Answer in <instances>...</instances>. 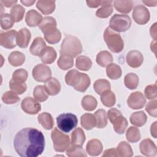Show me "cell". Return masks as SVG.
Wrapping results in <instances>:
<instances>
[{
  "instance_id": "7c38bea8",
  "label": "cell",
  "mask_w": 157,
  "mask_h": 157,
  "mask_svg": "<svg viewBox=\"0 0 157 157\" xmlns=\"http://www.w3.org/2000/svg\"><path fill=\"white\" fill-rule=\"evenodd\" d=\"M17 32L15 30H10L6 32H1L0 34V44L1 46L6 48H13L16 47V39Z\"/></svg>"
},
{
  "instance_id": "9a60e30c",
  "label": "cell",
  "mask_w": 157,
  "mask_h": 157,
  "mask_svg": "<svg viewBox=\"0 0 157 157\" xmlns=\"http://www.w3.org/2000/svg\"><path fill=\"white\" fill-rule=\"evenodd\" d=\"M144 61L142 53L138 50H131L126 55V63L131 67L137 68L140 67Z\"/></svg>"
},
{
  "instance_id": "8fae6325",
  "label": "cell",
  "mask_w": 157,
  "mask_h": 157,
  "mask_svg": "<svg viewBox=\"0 0 157 157\" xmlns=\"http://www.w3.org/2000/svg\"><path fill=\"white\" fill-rule=\"evenodd\" d=\"M21 109L26 113L37 114L41 110V105L36 99L31 97H26L23 99L21 103Z\"/></svg>"
},
{
  "instance_id": "603a6c76",
  "label": "cell",
  "mask_w": 157,
  "mask_h": 157,
  "mask_svg": "<svg viewBox=\"0 0 157 157\" xmlns=\"http://www.w3.org/2000/svg\"><path fill=\"white\" fill-rule=\"evenodd\" d=\"M37 8L44 15H48L54 12L55 9V1H38L36 4Z\"/></svg>"
},
{
  "instance_id": "7a4b0ae2",
  "label": "cell",
  "mask_w": 157,
  "mask_h": 157,
  "mask_svg": "<svg viewBox=\"0 0 157 157\" xmlns=\"http://www.w3.org/2000/svg\"><path fill=\"white\" fill-rule=\"evenodd\" d=\"M65 82L67 85L73 86L75 90L80 92L85 91L91 83L90 77L87 74L80 72L76 69L67 72L65 76Z\"/></svg>"
},
{
  "instance_id": "d590c367",
  "label": "cell",
  "mask_w": 157,
  "mask_h": 157,
  "mask_svg": "<svg viewBox=\"0 0 157 157\" xmlns=\"http://www.w3.org/2000/svg\"><path fill=\"white\" fill-rule=\"evenodd\" d=\"M106 74L109 78L112 80L118 79L122 74L121 67L114 63H111L107 66Z\"/></svg>"
},
{
  "instance_id": "cb8c5ba5",
  "label": "cell",
  "mask_w": 157,
  "mask_h": 157,
  "mask_svg": "<svg viewBox=\"0 0 157 157\" xmlns=\"http://www.w3.org/2000/svg\"><path fill=\"white\" fill-rule=\"evenodd\" d=\"M113 56L112 54L106 50L99 52L96 56V63L101 67H107L113 62Z\"/></svg>"
},
{
  "instance_id": "e575fe53",
  "label": "cell",
  "mask_w": 157,
  "mask_h": 157,
  "mask_svg": "<svg viewBox=\"0 0 157 157\" xmlns=\"http://www.w3.org/2000/svg\"><path fill=\"white\" fill-rule=\"evenodd\" d=\"M101 101L105 107H113L116 102L115 95L110 90H107L101 94Z\"/></svg>"
},
{
  "instance_id": "e0dca14e",
  "label": "cell",
  "mask_w": 157,
  "mask_h": 157,
  "mask_svg": "<svg viewBox=\"0 0 157 157\" xmlns=\"http://www.w3.org/2000/svg\"><path fill=\"white\" fill-rule=\"evenodd\" d=\"M31 33L26 28H22L17 33L16 43L21 48H26L28 46L31 39Z\"/></svg>"
},
{
  "instance_id": "ee69618b",
  "label": "cell",
  "mask_w": 157,
  "mask_h": 157,
  "mask_svg": "<svg viewBox=\"0 0 157 157\" xmlns=\"http://www.w3.org/2000/svg\"><path fill=\"white\" fill-rule=\"evenodd\" d=\"M25 9L21 5L16 4L10 10V15L15 22L21 21L25 15Z\"/></svg>"
},
{
  "instance_id": "f35d334b",
  "label": "cell",
  "mask_w": 157,
  "mask_h": 157,
  "mask_svg": "<svg viewBox=\"0 0 157 157\" xmlns=\"http://www.w3.org/2000/svg\"><path fill=\"white\" fill-rule=\"evenodd\" d=\"M96 118V126L98 128H104L107 124V116L104 109H98L94 113Z\"/></svg>"
},
{
  "instance_id": "44dd1931",
  "label": "cell",
  "mask_w": 157,
  "mask_h": 157,
  "mask_svg": "<svg viewBox=\"0 0 157 157\" xmlns=\"http://www.w3.org/2000/svg\"><path fill=\"white\" fill-rule=\"evenodd\" d=\"M112 1H102L101 7L96 12V15L98 18H105L109 17L113 12Z\"/></svg>"
},
{
  "instance_id": "2e32d148",
  "label": "cell",
  "mask_w": 157,
  "mask_h": 157,
  "mask_svg": "<svg viewBox=\"0 0 157 157\" xmlns=\"http://www.w3.org/2000/svg\"><path fill=\"white\" fill-rule=\"evenodd\" d=\"M103 149V146L101 142L97 139H93L89 140L86 146V150L88 154L92 156L99 155Z\"/></svg>"
},
{
  "instance_id": "ab89813d",
  "label": "cell",
  "mask_w": 157,
  "mask_h": 157,
  "mask_svg": "<svg viewBox=\"0 0 157 157\" xmlns=\"http://www.w3.org/2000/svg\"><path fill=\"white\" fill-rule=\"evenodd\" d=\"M139 77L134 73H129L126 74L124 78V83L125 86L130 90L136 89L139 85Z\"/></svg>"
},
{
  "instance_id": "11a10c76",
  "label": "cell",
  "mask_w": 157,
  "mask_h": 157,
  "mask_svg": "<svg viewBox=\"0 0 157 157\" xmlns=\"http://www.w3.org/2000/svg\"><path fill=\"white\" fill-rule=\"evenodd\" d=\"M17 2V0L14 1H5V0H1L0 1V3L1 5L6 7H10L12 6H14L15 4Z\"/></svg>"
},
{
  "instance_id": "ac0fdd59",
  "label": "cell",
  "mask_w": 157,
  "mask_h": 157,
  "mask_svg": "<svg viewBox=\"0 0 157 157\" xmlns=\"http://www.w3.org/2000/svg\"><path fill=\"white\" fill-rule=\"evenodd\" d=\"M42 18H43L40 13H39L36 10L31 9L28 11L26 13L25 17V21L29 26L35 27L39 26Z\"/></svg>"
},
{
  "instance_id": "db71d44e",
  "label": "cell",
  "mask_w": 157,
  "mask_h": 157,
  "mask_svg": "<svg viewBox=\"0 0 157 157\" xmlns=\"http://www.w3.org/2000/svg\"><path fill=\"white\" fill-rule=\"evenodd\" d=\"M87 6L91 8H96L102 4V1H86Z\"/></svg>"
},
{
  "instance_id": "277c9868",
  "label": "cell",
  "mask_w": 157,
  "mask_h": 157,
  "mask_svg": "<svg viewBox=\"0 0 157 157\" xmlns=\"http://www.w3.org/2000/svg\"><path fill=\"white\" fill-rule=\"evenodd\" d=\"M104 39L109 50L113 53H120L124 48L123 40L120 34L114 32L109 27L105 28Z\"/></svg>"
},
{
  "instance_id": "d6a6232c",
  "label": "cell",
  "mask_w": 157,
  "mask_h": 157,
  "mask_svg": "<svg viewBox=\"0 0 157 157\" xmlns=\"http://www.w3.org/2000/svg\"><path fill=\"white\" fill-rule=\"evenodd\" d=\"M118 156L131 157L133 155V151L131 145L125 141L121 142L117 147Z\"/></svg>"
},
{
  "instance_id": "4dcf8cb0",
  "label": "cell",
  "mask_w": 157,
  "mask_h": 157,
  "mask_svg": "<svg viewBox=\"0 0 157 157\" xmlns=\"http://www.w3.org/2000/svg\"><path fill=\"white\" fill-rule=\"evenodd\" d=\"M113 5L115 9L124 13H129L133 7V2L131 1H115Z\"/></svg>"
},
{
  "instance_id": "d4e9b609",
  "label": "cell",
  "mask_w": 157,
  "mask_h": 157,
  "mask_svg": "<svg viewBox=\"0 0 157 157\" xmlns=\"http://www.w3.org/2000/svg\"><path fill=\"white\" fill-rule=\"evenodd\" d=\"M44 35L45 39L50 44H55L59 42L61 39V33L56 28L44 32Z\"/></svg>"
},
{
  "instance_id": "816d5d0a",
  "label": "cell",
  "mask_w": 157,
  "mask_h": 157,
  "mask_svg": "<svg viewBox=\"0 0 157 157\" xmlns=\"http://www.w3.org/2000/svg\"><path fill=\"white\" fill-rule=\"evenodd\" d=\"M156 109H157L156 99H152L151 101H149L145 107V110L148 113V114L150 116H152L155 118L157 116Z\"/></svg>"
},
{
  "instance_id": "680465c9",
  "label": "cell",
  "mask_w": 157,
  "mask_h": 157,
  "mask_svg": "<svg viewBox=\"0 0 157 157\" xmlns=\"http://www.w3.org/2000/svg\"><path fill=\"white\" fill-rule=\"evenodd\" d=\"M142 2L149 7H155L156 6L157 1H142Z\"/></svg>"
},
{
  "instance_id": "3957f363",
  "label": "cell",
  "mask_w": 157,
  "mask_h": 157,
  "mask_svg": "<svg viewBox=\"0 0 157 157\" xmlns=\"http://www.w3.org/2000/svg\"><path fill=\"white\" fill-rule=\"evenodd\" d=\"M82 48L80 40L75 36L69 35L63 39L61 43L60 53L74 58L82 53Z\"/></svg>"
},
{
  "instance_id": "f546056e",
  "label": "cell",
  "mask_w": 157,
  "mask_h": 157,
  "mask_svg": "<svg viewBox=\"0 0 157 157\" xmlns=\"http://www.w3.org/2000/svg\"><path fill=\"white\" fill-rule=\"evenodd\" d=\"M25 61V55L18 51L12 52L8 56V61L13 66H20L23 64Z\"/></svg>"
},
{
  "instance_id": "5bb4252c",
  "label": "cell",
  "mask_w": 157,
  "mask_h": 157,
  "mask_svg": "<svg viewBox=\"0 0 157 157\" xmlns=\"http://www.w3.org/2000/svg\"><path fill=\"white\" fill-rule=\"evenodd\" d=\"M140 153L146 156H155L157 153L156 145L150 139H144L139 145Z\"/></svg>"
},
{
  "instance_id": "74e56055",
  "label": "cell",
  "mask_w": 157,
  "mask_h": 157,
  "mask_svg": "<svg viewBox=\"0 0 157 157\" xmlns=\"http://www.w3.org/2000/svg\"><path fill=\"white\" fill-rule=\"evenodd\" d=\"M58 66L62 70H67L74 66L73 58L67 55L61 54L57 61Z\"/></svg>"
},
{
  "instance_id": "bcb514c9",
  "label": "cell",
  "mask_w": 157,
  "mask_h": 157,
  "mask_svg": "<svg viewBox=\"0 0 157 157\" xmlns=\"http://www.w3.org/2000/svg\"><path fill=\"white\" fill-rule=\"evenodd\" d=\"M44 86L38 85L36 86L33 91V96L35 99L39 102H44L48 99V96Z\"/></svg>"
},
{
  "instance_id": "52a82bcc",
  "label": "cell",
  "mask_w": 157,
  "mask_h": 157,
  "mask_svg": "<svg viewBox=\"0 0 157 157\" xmlns=\"http://www.w3.org/2000/svg\"><path fill=\"white\" fill-rule=\"evenodd\" d=\"M56 123L59 129L64 132H69L77 126L78 120L75 115L71 113H65L57 117Z\"/></svg>"
},
{
  "instance_id": "484cf974",
  "label": "cell",
  "mask_w": 157,
  "mask_h": 157,
  "mask_svg": "<svg viewBox=\"0 0 157 157\" xmlns=\"http://www.w3.org/2000/svg\"><path fill=\"white\" fill-rule=\"evenodd\" d=\"M37 120L39 123L42 126L44 129L49 130L53 128V118L49 113L44 112L39 114L37 117Z\"/></svg>"
},
{
  "instance_id": "60d3db41",
  "label": "cell",
  "mask_w": 157,
  "mask_h": 157,
  "mask_svg": "<svg viewBox=\"0 0 157 157\" xmlns=\"http://www.w3.org/2000/svg\"><path fill=\"white\" fill-rule=\"evenodd\" d=\"M93 87L96 93L101 95L104 91L110 90V84L105 79H99L94 82Z\"/></svg>"
},
{
  "instance_id": "f907efd6",
  "label": "cell",
  "mask_w": 157,
  "mask_h": 157,
  "mask_svg": "<svg viewBox=\"0 0 157 157\" xmlns=\"http://www.w3.org/2000/svg\"><path fill=\"white\" fill-rule=\"evenodd\" d=\"M144 93L145 97L148 99H156L157 95L156 91V85H149L145 87L144 90Z\"/></svg>"
},
{
  "instance_id": "681fc988",
  "label": "cell",
  "mask_w": 157,
  "mask_h": 157,
  "mask_svg": "<svg viewBox=\"0 0 157 157\" xmlns=\"http://www.w3.org/2000/svg\"><path fill=\"white\" fill-rule=\"evenodd\" d=\"M28 78V72L23 69H19L15 71L12 74V79L25 82Z\"/></svg>"
},
{
  "instance_id": "5b68a950",
  "label": "cell",
  "mask_w": 157,
  "mask_h": 157,
  "mask_svg": "<svg viewBox=\"0 0 157 157\" xmlns=\"http://www.w3.org/2000/svg\"><path fill=\"white\" fill-rule=\"evenodd\" d=\"M107 118L113 126L115 131L119 134H123L128 125V122L121 112L116 108H111L107 112Z\"/></svg>"
},
{
  "instance_id": "83f0119b",
  "label": "cell",
  "mask_w": 157,
  "mask_h": 157,
  "mask_svg": "<svg viewBox=\"0 0 157 157\" xmlns=\"http://www.w3.org/2000/svg\"><path fill=\"white\" fill-rule=\"evenodd\" d=\"M147 117L144 111L134 112L130 117V121L132 124L140 127L144 125L147 121Z\"/></svg>"
},
{
  "instance_id": "6da1fadb",
  "label": "cell",
  "mask_w": 157,
  "mask_h": 157,
  "mask_svg": "<svg viewBox=\"0 0 157 157\" xmlns=\"http://www.w3.org/2000/svg\"><path fill=\"white\" fill-rule=\"evenodd\" d=\"M13 147L20 156L37 157L40 155L44 150V136L42 132L37 129L23 128L15 135Z\"/></svg>"
},
{
  "instance_id": "f1b7e54d",
  "label": "cell",
  "mask_w": 157,
  "mask_h": 157,
  "mask_svg": "<svg viewBox=\"0 0 157 157\" xmlns=\"http://www.w3.org/2000/svg\"><path fill=\"white\" fill-rule=\"evenodd\" d=\"M82 126L86 130H90L96 126V118L94 115L91 113H85L80 118Z\"/></svg>"
},
{
  "instance_id": "8d00e7d4",
  "label": "cell",
  "mask_w": 157,
  "mask_h": 157,
  "mask_svg": "<svg viewBox=\"0 0 157 157\" xmlns=\"http://www.w3.org/2000/svg\"><path fill=\"white\" fill-rule=\"evenodd\" d=\"M81 104L84 110L86 111H93L96 108L98 102L94 96L86 95L83 98Z\"/></svg>"
},
{
  "instance_id": "7bdbcfd3",
  "label": "cell",
  "mask_w": 157,
  "mask_h": 157,
  "mask_svg": "<svg viewBox=\"0 0 157 157\" xmlns=\"http://www.w3.org/2000/svg\"><path fill=\"white\" fill-rule=\"evenodd\" d=\"M126 137L129 142L135 143L138 142L140 139V132L139 129L134 126L129 127L126 131Z\"/></svg>"
},
{
  "instance_id": "9c48e42d",
  "label": "cell",
  "mask_w": 157,
  "mask_h": 157,
  "mask_svg": "<svg viewBox=\"0 0 157 157\" xmlns=\"http://www.w3.org/2000/svg\"><path fill=\"white\" fill-rule=\"evenodd\" d=\"M33 77L37 82H45L52 76L50 68L44 64H39L35 66L32 71Z\"/></svg>"
},
{
  "instance_id": "91938a15",
  "label": "cell",
  "mask_w": 157,
  "mask_h": 157,
  "mask_svg": "<svg viewBox=\"0 0 157 157\" xmlns=\"http://www.w3.org/2000/svg\"><path fill=\"white\" fill-rule=\"evenodd\" d=\"M35 2H36L35 0L34 1H21V2L26 6H31L34 3H35Z\"/></svg>"
},
{
  "instance_id": "30bf717a",
  "label": "cell",
  "mask_w": 157,
  "mask_h": 157,
  "mask_svg": "<svg viewBox=\"0 0 157 157\" xmlns=\"http://www.w3.org/2000/svg\"><path fill=\"white\" fill-rule=\"evenodd\" d=\"M150 12L144 6L139 4L136 6L132 12V18L139 25H145L150 20Z\"/></svg>"
},
{
  "instance_id": "1f68e13d",
  "label": "cell",
  "mask_w": 157,
  "mask_h": 157,
  "mask_svg": "<svg viewBox=\"0 0 157 157\" xmlns=\"http://www.w3.org/2000/svg\"><path fill=\"white\" fill-rule=\"evenodd\" d=\"M75 66L77 69L81 71H87L92 66V61L90 58L86 56H78L75 61Z\"/></svg>"
},
{
  "instance_id": "9f6ffc18",
  "label": "cell",
  "mask_w": 157,
  "mask_h": 157,
  "mask_svg": "<svg viewBox=\"0 0 157 157\" xmlns=\"http://www.w3.org/2000/svg\"><path fill=\"white\" fill-rule=\"evenodd\" d=\"M151 36L153 38L154 40H156V23H155L153 26H151L150 29Z\"/></svg>"
},
{
  "instance_id": "ffe728a7",
  "label": "cell",
  "mask_w": 157,
  "mask_h": 157,
  "mask_svg": "<svg viewBox=\"0 0 157 157\" xmlns=\"http://www.w3.org/2000/svg\"><path fill=\"white\" fill-rule=\"evenodd\" d=\"M44 88L48 95L55 96L59 93L61 90L59 82L54 77H51L44 84Z\"/></svg>"
},
{
  "instance_id": "7402d4cb",
  "label": "cell",
  "mask_w": 157,
  "mask_h": 157,
  "mask_svg": "<svg viewBox=\"0 0 157 157\" xmlns=\"http://www.w3.org/2000/svg\"><path fill=\"white\" fill-rule=\"evenodd\" d=\"M46 47V44L44 40L40 37H37L33 41L29 48V51L33 55L39 56L42 50Z\"/></svg>"
},
{
  "instance_id": "b9f144b4",
  "label": "cell",
  "mask_w": 157,
  "mask_h": 157,
  "mask_svg": "<svg viewBox=\"0 0 157 157\" xmlns=\"http://www.w3.org/2000/svg\"><path fill=\"white\" fill-rule=\"evenodd\" d=\"M9 87L10 90L17 93V94H23L27 88L25 82L11 79L9 82Z\"/></svg>"
},
{
  "instance_id": "8992f818",
  "label": "cell",
  "mask_w": 157,
  "mask_h": 157,
  "mask_svg": "<svg viewBox=\"0 0 157 157\" xmlns=\"http://www.w3.org/2000/svg\"><path fill=\"white\" fill-rule=\"evenodd\" d=\"M131 23L129 16L123 14H115L110 19L109 28L117 32H124L129 29Z\"/></svg>"
},
{
  "instance_id": "c3c4849f",
  "label": "cell",
  "mask_w": 157,
  "mask_h": 157,
  "mask_svg": "<svg viewBox=\"0 0 157 157\" xmlns=\"http://www.w3.org/2000/svg\"><path fill=\"white\" fill-rule=\"evenodd\" d=\"M0 22L1 28L3 29L7 30L13 26L15 21L10 14L2 13L1 15Z\"/></svg>"
},
{
  "instance_id": "94428289",
  "label": "cell",
  "mask_w": 157,
  "mask_h": 157,
  "mask_svg": "<svg viewBox=\"0 0 157 157\" xmlns=\"http://www.w3.org/2000/svg\"><path fill=\"white\" fill-rule=\"evenodd\" d=\"M156 40H153V42H151V45H150V48H151V51H153L155 53V50H156Z\"/></svg>"
},
{
  "instance_id": "f5cc1de1",
  "label": "cell",
  "mask_w": 157,
  "mask_h": 157,
  "mask_svg": "<svg viewBox=\"0 0 157 157\" xmlns=\"http://www.w3.org/2000/svg\"><path fill=\"white\" fill-rule=\"evenodd\" d=\"M102 156H111V157H115V156H118V155L117 153V150L115 148H110L104 151V153L102 154Z\"/></svg>"
},
{
  "instance_id": "6f0895ef",
  "label": "cell",
  "mask_w": 157,
  "mask_h": 157,
  "mask_svg": "<svg viewBox=\"0 0 157 157\" xmlns=\"http://www.w3.org/2000/svg\"><path fill=\"white\" fill-rule=\"evenodd\" d=\"M156 121H155L151 125L150 128V132L151 135L154 137L156 138Z\"/></svg>"
},
{
  "instance_id": "4316f807",
  "label": "cell",
  "mask_w": 157,
  "mask_h": 157,
  "mask_svg": "<svg viewBox=\"0 0 157 157\" xmlns=\"http://www.w3.org/2000/svg\"><path fill=\"white\" fill-rule=\"evenodd\" d=\"M86 137L83 131L80 128H75L71 134V144L72 145L82 146Z\"/></svg>"
},
{
  "instance_id": "ba28073f",
  "label": "cell",
  "mask_w": 157,
  "mask_h": 157,
  "mask_svg": "<svg viewBox=\"0 0 157 157\" xmlns=\"http://www.w3.org/2000/svg\"><path fill=\"white\" fill-rule=\"evenodd\" d=\"M51 137L55 151L63 152L69 147L70 139L69 136L61 132L57 128H55L54 129L52 130Z\"/></svg>"
},
{
  "instance_id": "7dc6e473",
  "label": "cell",
  "mask_w": 157,
  "mask_h": 157,
  "mask_svg": "<svg viewBox=\"0 0 157 157\" xmlns=\"http://www.w3.org/2000/svg\"><path fill=\"white\" fill-rule=\"evenodd\" d=\"M2 101L6 104H13L18 102L20 98L15 92L7 91L2 96Z\"/></svg>"
},
{
  "instance_id": "d6986e66",
  "label": "cell",
  "mask_w": 157,
  "mask_h": 157,
  "mask_svg": "<svg viewBox=\"0 0 157 157\" xmlns=\"http://www.w3.org/2000/svg\"><path fill=\"white\" fill-rule=\"evenodd\" d=\"M40 58L44 64H52L56 58V50L52 47L47 46L40 54Z\"/></svg>"
},
{
  "instance_id": "836d02e7",
  "label": "cell",
  "mask_w": 157,
  "mask_h": 157,
  "mask_svg": "<svg viewBox=\"0 0 157 157\" xmlns=\"http://www.w3.org/2000/svg\"><path fill=\"white\" fill-rule=\"evenodd\" d=\"M57 23L56 20L52 17H45L42 18L41 22L39 25V28L44 33V32L53 28H56Z\"/></svg>"
},
{
  "instance_id": "f6af8a7d",
  "label": "cell",
  "mask_w": 157,
  "mask_h": 157,
  "mask_svg": "<svg viewBox=\"0 0 157 157\" xmlns=\"http://www.w3.org/2000/svg\"><path fill=\"white\" fill-rule=\"evenodd\" d=\"M67 156L69 157H83L86 156L84 149L82 146L72 145L69 147L66 151Z\"/></svg>"
},
{
  "instance_id": "4fadbf2b",
  "label": "cell",
  "mask_w": 157,
  "mask_h": 157,
  "mask_svg": "<svg viewBox=\"0 0 157 157\" xmlns=\"http://www.w3.org/2000/svg\"><path fill=\"white\" fill-rule=\"evenodd\" d=\"M146 103V99L144 94L140 91L132 93L127 100L128 106L134 110L140 109L144 107Z\"/></svg>"
}]
</instances>
